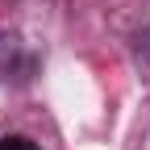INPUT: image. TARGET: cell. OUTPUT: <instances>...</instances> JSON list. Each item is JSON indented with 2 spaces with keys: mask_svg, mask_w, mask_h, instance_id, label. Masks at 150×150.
Wrapping results in <instances>:
<instances>
[{
  "mask_svg": "<svg viewBox=\"0 0 150 150\" xmlns=\"http://www.w3.org/2000/svg\"><path fill=\"white\" fill-rule=\"evenodd\" d=\"M0 150H38L29 138H4V142H0Z\"/></svg>",
  "mask_w": 150,
  "mask_h": 150,
  "instance_id": "cell-1",
  "label": "cell"
},
{
  "mask_svg": "<svg viewBox=\"0 0 150 150\" xmlns=\"http://www.w3.org/2000/svg\"><path fill=\"white\" fill-rule=\"evenodd\" d=\"M138 54H142V59H146V63H150V29H146V33L138 38Z\"/></svg>",
  "mask_w": 150,
  "mask_h": 150,
  "instance_id": "cell-2",
  "label": "cell"
}]
</instances>
